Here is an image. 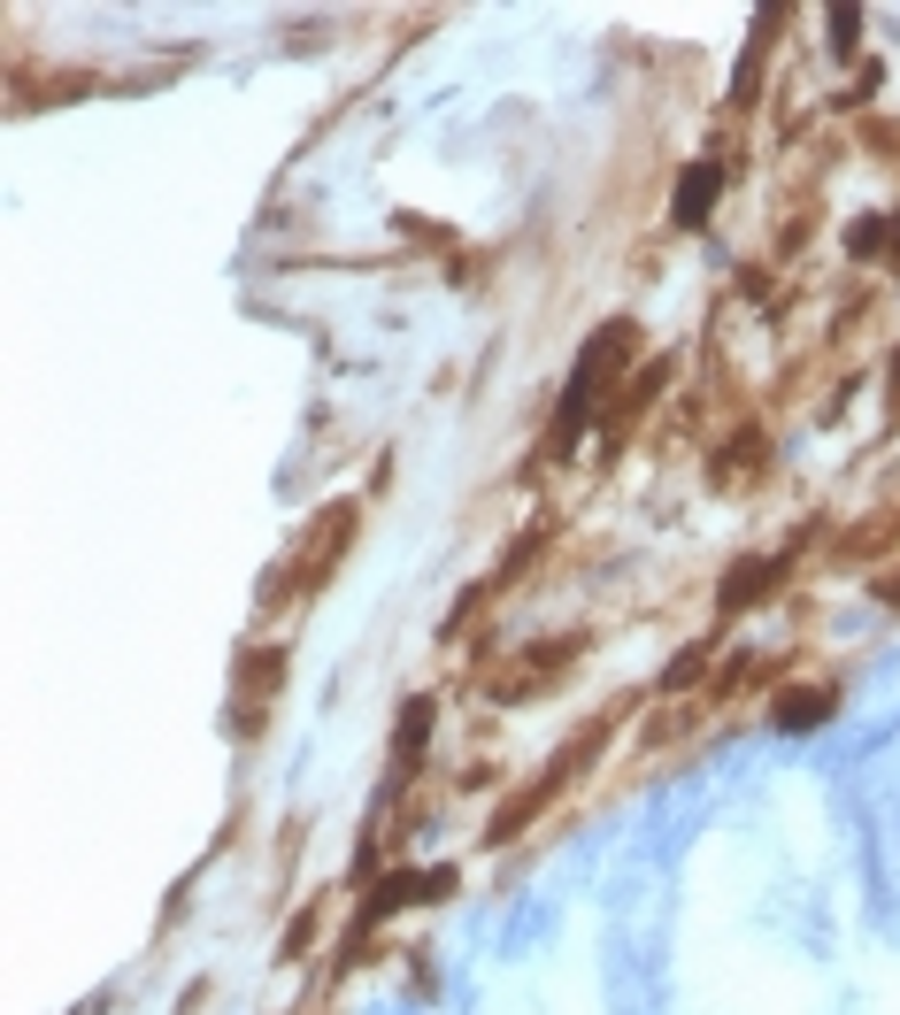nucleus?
I'll return each mask as SVG.
<instances>
[{
	"label": "nucleus",
	"instance_id": "nucleus-1",
	"mask_svg": "<svg viewBox=\"0 0 900 1015\" xmlns=\"http://www.w3.org/2000/svg\"><path fill=\"white\" fill-rule=\"evenodd\" d=\"M716 185H723V169H716V162H700L693 178L678 185V223H700V216H708V201H716Z\"/></svg>",
	"mask_w": 900,
	"mask_h": 1015
},
{
	"label": "nucleus",
	"instance_id": "nucleus-2",
	"mask_svg": "<svg viewBox=\"0 0 900 1015\" xmlns=\"http://www.w3.org/2000/svg\"><path fill=\"white\" fill-rule=\"evenodd\" d=\"M824 708H832V693H785L777 723H824Z\"/></svg>",
	"mask_w": 900,
	"mask_h": 1015
}]
</instances>
